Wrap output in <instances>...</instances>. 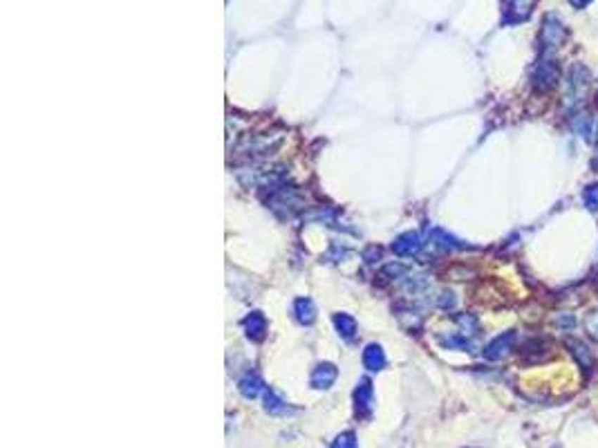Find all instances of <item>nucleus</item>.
<instances>
[{
  "label": "nucleus",
  "mask_w": 598,
  "mask_h": 448,
  "mask_svg": "<svg viewBox=\"0 0 598 448\" xmlns=\"http://www.w3.org/2000/svg\"><path fill=\"white\" fill-rule=\"evenodd\" d=\"M592 92V75L583 63H573L565 81V105L580 108Z\"/></svg>",
  "instance_id": "obj_1"
},
{
  "label": "nucleus",
  "mask_w": 598,
  "mask_h": 448,
  "mask_svg": "<svg viewBox=\"0 0 598 448\" xmlns=\"http://www.w3.org/2000/svg\"><path fill=\"white\" fill-rule=\"evenodd\" d=\"M267 204H269V207L278 213L291 215L294 211L303 209V198L294 186H287L280 179H276L269 184V198H267Z\"/></svg>",
  "instance_id": "obj_2"
},
{
  "label": "nucleus",
  "mask_w": 598,
  "mask_h": 448,
  "mask_svg": "<svg viewBox=\"0 0 598 448\" xmlns=\"http://www.w3.org/2000/svg\"><path fill=\"white\" fill-rule=\"evenodd\" d=\"M560 81V68H558V60L554 58V54H542L540 60L535 63L533 72H531V86L535 92H549L558 86Z\"/></svg>",
  "instance_id": "obj_3"
},
{
  "label": "nucleus",
  "mask_w": 598,
  "mask_h": 448,
  "mask_svg": "<svg viewBox=\"0 0 598 448\" xmlns=\"http://www.w3.org/2000/svg\"><path fill=\"white\" fill-rule=\"evenodd\" d=\"M567 39V27L556 14H547L540 27V50L542 54H554L556 50L563 47Z\"/></svg>",
  "instance_id": "obj_4"
},
{
  "label": "nucleus",
  "mask_w": 598,
  "mask_h": 448,
  "mask_svg": "<svg viewBox=\"0 0 598 448\" xmlns=\"http://www.w3.org/2000/svg\"><path fill=\"white\" fill-rule=\"evenodd\" d=\"M565 347L569 350V354L576 359L578 368H580L585 374H592V372H594V368H596V357H594L592 347H590L587 343L580 341V338H567Z\"/></svg>",
  "instance_id": "obj_5"
},
{
  "label": "nucleus",
  "mask_w": 598,
  "mask_h": 448,
  "mask_svg": "<svg viewBox=\"0 0 598 448\" xmlns=\"http://www.w3.org/2000/svg\"><path fill=\"white\" fill-rule=\"evenodd\" d=\"M421 247H424V242H421V236L417 231H406V233L397 236L395 242H393V251L399 258L417 256V253L421 251Z\"/></svg>",
  "instance_id": "obj_6"
},
{
  "label": "nucleus",
  "mask_w": 598,
  "mask_h": 448,
  "mask_svg": "<svg viewBox=\"0 0 598 448\" xmlns=\"http://www.w3.org/2000/svg\"><path fill=\"white\" fill-rule=\"evenodd\" d=\"M514 343H516V332H514V330H509V332H504V334L495 336L493 341L484 347V359L497 361V359L507 357L511 350H514Z\"/></svg>",
  "instance_id": "obj_7"
},
{
  "label": "nucleus",
  "mask_w": 598,
  "mask_h": 448,
  "mask_svg": "<svg viewBox=\"0 0 598 448\" xmlns=\"http://www.w3.org/2000/svg\"><path fill=\"white\" fill-rule=\"evenodd\" d=\"M372 399H374V388L370 379H361L357 390H354V408H357L359 417H368L372 410Z\"/></svg>",
  "instance_id": "obj_8"
},
{
  "label": "nucleus",
  "mask_w": 598,
  "mask_h": 448,
  "mask_svg": "<svg viewBox=\"0 0 598 448\" xmlns=\"http://www.w3.org/2000/svg\"><path fill=\"white\" fill-rule=\"evenodd\" d=\"M336 377H338V370H336L334 363H319V366L312 370L310 381L316 390H327L334 385Z\"/></svg>",
  "instance_id": "obj_9"
},
{
  "label": "nucleus",
  "mask_w": 598,
  "mask_h": 448,
  "mask_svg": "<svg viewBox=\"0 0 598 448\" xmlns=\"http://www.w3.org/2000/svg\"><path fill=\"white\" fill-rule=\"evenodd\" d=\"M533 5H535V0H509L504 23L507 25H516V23L527 20L533 11Z\"/></svg>",
  "instance_id": "obj_10"
},
{
  "label": "nucleus",
  "mask_w": 598,
  "mask_h": 448,
  "mask_svg": "<svg viewBox=\"0 0 598 448\" xmlns=\"http://www.w3.org/2000/svg\"><path fill=\"white\" fill-rule=\"evenodd\" d=\"M363 366L372 370V372H379L386 368V354H383V347L379 343H368L363 350Z\"/></svg>",
  "instance_id": "obj_11"
},
{
  "label": "nucleus",
  "mask_w": 598,
  "mask_h": 448,
  "mask_svg": "<svg viewBox=\"0 0 598 448\" xmlns=\"http://www.w3.org/2000/svg\"><path fill=\"white\" fill-rule=\"evenodd\" d=\"M238 390L245 399H258L265 392V383L258 374H245V377L238 381Z\"/></svg>",
  "instance_id": "obj_12"
},
{
  "label": "nucleus",
  "mask_w": 598,
  "mask_h": 448,
  "mask_svg": "<svg viewBox=\"0 0 598 448\" xmlns=\"http://www.w3.org/2000/svg\"><path fill=\"white\" fill-rule=\"evenodd\" d=\"M245 332L251 341H262L265 334H267V319L260 312H251L245 319Z\"/></svg>",
  "instance_id": "obj_13"
},
{
  "label": "nucleus",
  "mask_w": 598,
  "mask_h": 448,
  "mask_svg": "<svg viewBox=\"0 0 598 448\" xmlns=\"http://www.w3.org/2000/svg\"><path fill=\"white\" fill-rule=\"evenodd\" d=\"M276 143H278V139L272 141V137L253 135V137L245 139V143L240 146V151H242V153H249V155H262V153H269V151L276 146Z\"/></svg>",
  "instance_id": "obj_14"
},
{
  "label": "nucleus",
  "mask_w": 598,
  "mask_h": 448,
  "mask_svg": "<svg viewBox=\"0 0 598 448\" xmlns=\"http://www.w3.org/2000/svg\"><path fill=\"white\" fill-rule=\"evenodd\" d=\"M294 316L300 325H312L316 321V307L312 298H296L294 302Z\"/></svg>",
  "instance_id": "obj_15"
},
{
  "label": "nucleus",
  "mask_w": 598,
  "mask_h": 448,
  "mask_svg": "<svg viewBox=\"0 0 598 448\" xmlns=\"http://www.w3.org/2000/svg\"><path fill=\"white\" fill-rule=\"evenodd\" d=\"M334 328L341 334V338H352L357 334V321H354V316H350V314L338 312L334 314Z\"/></svg>",
  "instance_id": "obj_16"
},
{
  "label": "nucleus",
  "mask_w": 598,
  "mask_h": 448,
  "mask_svg": "<svg viewBox=\"0 0 598 448\" xmlns=\"http://www.w3.org/2000/svg\"><path fill=\"white\" fill-rule=\"evenodd\" d=\"M571 128L573 132H578L583 139H590L594 132V119L590 113H576L571 119Z\"/></svg>",
  "instance_id": "obj_17"
},
{
  "label": "nucleus",
  "mask_w": 598,
  "mask_h": 448,
  "mask_svg": "<svg viewBox=\"0 0 598 448\" xmlns=\"http://www.w3.org/2000/svg\"><path fill=\"white\" fill-rule=\"evenodd\" d=\"M431 240H433V245L439 247V249H466V245H464V242H459L457 238H453L450 233L442 231V229H433V231H431Z\"/></svg>",
  "instance_id": "obj_18"
},
{
  "label": "nucleus",
  "mask_w": 598,
  "mask_h": 448,
  "mask_svg": "<svg viewBox=\"0 0 598 448\" xmlns=\"http://www.w3.org/2000/svg\"><path fill=\"white\" fill-rule=\"evenodd\" d=\"M265 410H267L269 415H287V413H289V406H287L274 390H267V392H265Z\"/></svg>",
  "instance_id": "obj_19"
},
{
  "label": "nucleus",
  "mask_w": 598,
  "mask_h": 448,
  "mask_svg": "<svg viewBox=\"0 0 598 448\" xmlns=\"http://www.w3.org/2000/svg\"><path fill=\"white\" fill-rule=\"evenodd\" d=\"M583 204L590 213H598V181L587 184L583 191Z\"/></svg>",
  "instance_id": "obj_20"
},
{
  "label": "nucleus",
  "mask_w": 598,
  "mask_h": 448,
  "mask_svg": "<svg viewBox=\"0 0 598 448\" xmlns=\"http://www.w3.org/2000/svg\"><path fill=\"white\" fill-rule=\"evenodd\" d=\"M457 325L462 328V334H464V336H466V334H478V330H480L478 319L471 316V314H459V316H457Z\"/></svg>",
  "instance_id": "obj_21"
},
{
  "label": "nucleus",
  "mask_w": 598,
  "mask_h": 448,
  "mask_svg": "<svg viewBox=\"0 0 598 448\" xmlns=\"http://www.w3.org/2000/svg\"><path fill=\"white\" fill-rule=\"evenodd\" d=\"M583 328H585V332H587V336L592 338V341L598 343V309H592L587 316H585Z\"/></svg>",
  "instance_id": "obj_22"
},
{
  "label": "nucleus",
  "mask_w": 598,
  "mask_h": 448,
  "mask_svg": "<svg viewBox=\"0 0 598 448\" xmlns=\"http://www.w3.org/2000/svg\"><path fill=\"white\" fill-rule=\"evenodd\" d=\"M329 448H357V435L354 433H341L329 444Z\"/></svg>",
  "instance_id": "obj_23"
},
{
  "label": "nucleus",
  "mask_w": 598,
  "mask_h": 448,
  "mask_svg": "<svg viewBox=\"0 0 598 448\" xmlns=\"http://www.w3.org/2000/svg\"><path fill=\"white\" fill-rule=\"evenodd\" d=\"M435 305H437V307H442V309H450V307H455V294H453V292H448V289H442V292H439V294L435 296Z\"/></svg>",
  "instance_id": "obj_24"
},
{
  "label": "nucleus",
  "mask_w": 598,
  "mask_h": 448,
  "mask_svg": "<svg viewBox=\"0 0 598 448\" xmlns=\"http://www.w3.org/2000/svg\"><path fill=\"white\" fill-rule=\"evenodd\" d=\"M556 325H558L560 330H571L573 325H576V321H573L571 314L563 312V314H560V316H556Z\"/></svg>",
  "instance_id": "obj_25"
},
{
  "label": "nucleus",
  "mask_w": 598,
  "mask_h": 448,
  "mask_svg": "<svg viewBox=\"0 0 598 448\" xmlns=\"http://www.w3.org/2000/svg\"><path fill=\"white\" fill-rule=\"evenodd\" d=\"M571 3V7H576V9H585L587 5H592V0H569Z\"/></svg>",
  "instance_id": "obj_26"
},
{
  "label": "nucleus",
  "mask_w": 598,
  "mask_h": 448,
  "mask_svg": "<svg viewBox=\"0 0 598 448\" xmlns=\"http://www.w3.org/2000/svg\"><path fill=\"white\" fill-rule=\"evenodd\" d=\"M596 101H598V83H596Z\"/></svg>",
  "instance_id": "obj_27"
}]
</instances>
